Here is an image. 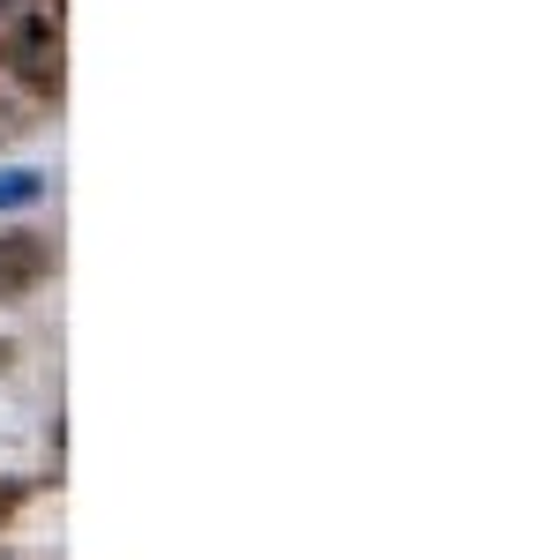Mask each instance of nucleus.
<instances>
[{"label": "nucleus", "mask_w": 560, "mask_h": 560, "mask_svg": "<svg viewBox=\"0 0 560 560\" xmlns=\"http://www.w3.org/2000/svg\"><path fill=\"white\" fill-rule=\"evenodd\" d=\"M45 277V247L38 240H0V292H23V284H38Z\"/></svg>", "instance_id": "nucleus-2"}, {"label": "nucleus", "mask_w": 560, "mask_h": 560, "mask_svg": "<svg viewBox=\"0 0 560 560\" xmlns=\"http://www.w3.org/2000/svg\"><path fill=\"white\" fill-rule=\"evenodd\" d=\"M0 60L31 90H60V0H0Z\"/></svg>", "instance_id": "nucleus-1"}]
</instances>
